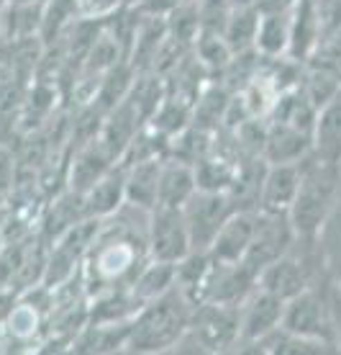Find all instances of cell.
<instances>
[{"instance_id":"5b68a950","label":"cell","mask_w":341,"mask_h":355,"mask_svg":"<svg viewBox=\"0 0 341 355\" xmlns=\"http://www.w3.org/2000/svg\"><path fill=\"white\" fill-rule=\"evenodd\" d=\"M282 329H288L297 338L313 340V343H324L333 345V322H331V306H329V286L318 288L311 286L297 296L288 299L282 306Z\"/></svg>"},{"instance_id":"cb8c5ba5","label":"cell","mask_w":341,"mask_h":355,"mask_svg":"<svg viewBox=\"0 0 341 355\" xmlns=\"http://www.w3.org/2000/svg\"><path fill=\"white\" fill-rule=\"evenodd\" d=\"M77 16V0H44V8H42V34L39 36L49 44L52 39L64 34V28H70Z\"/></svg>"},{"instance_id":"2e32d148","label":"cell","mask_w":341,"mask_h":355,"mask_svg":"<svg viewBox=\"0 0 341 355\" xmlns=\"http://www.w3.org/2000/svg\"><path fill=\"white\" fill-rule=\"evenodd\" d=\"M162 160L165 157L123 162V168H126V204L141 209V211H151L157 206Z\"/></svg>"},{"instance_id":"6da1fadb","label":"cell","mask_w":341,"mask_h":355,"mask_svg":"<svg viewBox=\"0 0 341 355\" xmlns=\"http://www.w3.org/2000/svg\"><path fill=\"white\" fill-rule=\"evenodd\" d=\"M147 260V222L141 227L129 224L126 206H121L113 216L100 219L95 240L80 266L85 296L93 299L113 288H126Z\"/></svg>"},{"instance_id":"8fae6325","label":"cell","mask_w":341,"mask_h":355,"mask_svg":"<svg viewBox=\"0 0 341 355\" xmlns=\"http://www.w3.org/2000/svg\"><path fill=\"white\" fill-rule=\"evenodd\" d=\"M300 186V162H267L259 178L257 211L288 214Z\"/></svg>"},{"instance_id":"ffe728a7","label":"cell","mask_w":341,"mask_h":355,"mask_svg":"<svg viewBox=\"0 0 341 355\" xmlns=\"http://www.w3.org/2000/svg\"><path fill=\"white\" fill-rule=\"evenodd\" d=\"M169 288H175V263H165V260L151 258L139 268V273L133 275V281L129 284V291L133 293V299L141 306L159 299Z\"/></svg>"},{"instance_id":"ac0fdd59","label":"cell","mask_w":341,"mask_h":355,"mask_svg":"<svg viewBox=\"0 0 341 355\" xmlns=\"http://www.w3.org/2000/svg\"><path fill=\"white\" fill-rule=\"evenodd\" d=\"M290 44V8L259 10V24L254 36V49L270 60L288 57Z\"/></svg>"},{"instance_id":"3957f363","label":"cell","mask_w":341,"mask_h":355,"mask_svg":"<svg viewBox=\"0 0 341 355\" xmlns=\"http://www.w3.org/2000/svg\"><path fill=\"white\" fill-rule=\"evenodd\" d=\"M193 304L185 299L180 288H169L159 299L144 304L131 317L129 340L123 353H167L175 350L190 324Z\"/></svg>"},{"instance_id":"8992f818","label":"cell","mask_w":341,"mask_h":355,"mask_svg":"<svg viewBox=\"0 0 341 355\" xmlns=\"http://www.w3.org/2000/svg\"><path fill=\"white\" fill-rule=\"evenodd\" d=\"M237 211V204L231 193L226 191H195L183 206L185 224H187V234H190V245L195 252L210 248L213 237L219 234L231 214Z\"/></svg>"},{"instance_id":"83f0119b","label":"cell","mask_w":341,"mask_h":355,"mask_svg":"<svg viewBox=\"0 0 341 355\" xmlns=\"http://www.w3.org/2000/svg\"><path fill=\"white\" fill-rule=\"evenodd\" d=\"M228 3H231V8H257V3H259V0H228Z\"/></svg>"},{"instance_id":"5bb4252c","label":"cell","mask_w":341,"mask_h":355,"mask_svg":"<svg viewBox=\"0 0 341 355\" xmlns=\"http://www.w3.org/2000/svg\"><path fill=\"white\" fill-rule=\"evenodd\" d=\"M85 214L93 219H108L126 204V168L116 162L82 193Z\"/></svg>"},{"instance_id":"7c38bea8","label":"cell","mask_w":341,"mask_h":355,"mask_svg":"<svg viewBox=\"0 0 341 355\" xmlns=\"http://www.w3.org/2000/svg\"><path fill=\"white\" fill-rule=\"evenodd\" d=\"M254 219H257V209H237L223 222L205 252L219 263H244L254 234Z\"/></svg>"},{"instance_id":"9c48e42d","label":"cell","mask_w":341,"mask_h":355,"mask_svg":"<svg viewBox=\"0 0 341 355\" xmlns=\"http://www.w3.org/2000/svg\"><path fill=\"white\" fill-rule=\"evenodd\" d=\"M313 263L308 252H295V245L280 255L277 260H272L270 266H264L257 273V286L262 291L277 296L282 302H288L300 291L311 288L313 284Z\"/></svg>"},{"instance_id":"d6986e66","label":"cell","mask_w":341,"mask_h":355,"mask_svg":"<svg viewBox=\"0 0 341 355\" xmlns=\"http://www.w3.org/2000/svg\"><path fill=\"white\" fill-rule=\"evenodd\" d=\"M262 152L267 162H300L311 155V137L288 124L272 121V126L264 134Z\"/></svg>"},{"instance_id":"44dd1931","label":"cell","mask_w":341,"mask_h":355,"mask_svg":"<svg viewBox=\"0 0 341 355\" xmlns=\"http://www.w3.org/2000/svg\"><path fill=\"white\" fill-rule=\"evenodd\" d=\"M116 165V160L108 155V152L98 144V139L93 137V142L88 147H82L77 152V157L72 160V170H70V191L75 193H85L98 178L103 175L105 170H111Z\"/></svg>"},{"instance_id":"484cf974","label":"cell","mask_w":341,"mask_h":355,"mask_svg":"<svg viewBox=\"0 0 341 355\" xmlns=\"http://www.w3.org/2000/svg\"><path fill=\"white\" fill-rule=\"evenodd\" d=\"M329 306H331L333 322V345H336V353H341V291L333 284H329Z\"/></svg>"},{"instance_id":"4316f807","label":"cell","mask_w":341,"mask_h":355,"mask_svg":"<svg viewBox=\"0 0 341 355\" xmlns=\"http://www.w3.org/2000/svg\"><path fill=\"white\" fill-rule=\"evenodd\" d=\"M10 186H13V165H10L8 155L0 152V209L8 201Z\"/></svg>"},{"instance_id":"7a4b0ae2","label":"cell","mask_w":341,"mask_h":355,"mask_svg":"<svg viewBox=\"0 0 341 355\" xmlns=\"http://www.w3.org/2000/svg\"><path fill=\"white\" fill-rule=\"evenodd\" d=\"M341 201V165L308 155L300 160V186L288 219L297 242L321 245L326 227Z\"/></svg>"},{"instance_id":"52a82bcc","label":"cell","mask_w":341,"mask_h":355,"mask_svg":"<svg viewBox=\"0 0 341 355\" xmlns=\"http://www.w3.org/2000/svg\"><path fill=\"white\" fill-rule=\"evenodd\" d=\"M147 252L151 260L180 263L193 252L185 214L177 206H154L147 216Z\"/></svg>"},{"instance_id":"277c9868","label":"cell","mask_w":341,"mask_h":355,"mask_svg":"<svg viewBox=\"0 0 341 355\" xmlns=\"http://www.w3.org/2000/svg\"><path fill=\"white\" fill-rule=\"evenodd\" d=\"M239 345V306L226 304H198L193 306L190 324L175 350L190 353H226Z\"/></svg>"},{"instance_id":"ba28073f","label":"cell","mask_w":341,"mask_h":355,"mask_svg":"<svg viewBox=\"0 0 341 355\" xmlns=\"http://www.w3.org/2000/svg\"><path fill=\"white\" fill-rule=\"evenodd\" d=\"M295 242L297 237L295 232H293L288 214L257 211L254 234H252V242H249V250H246L244 255V266L257 275L264 266H270L272 260L285 255Z\"/></svg>"},{"instance_id":"4dcf8cb0","label":"cell","mask_w":341,"mask_h":355,"mask_svg":"<svg viewBox=\"0 0 341 355\" xmlns=\"http://www.w3.org/2000/svg\"><path fill=\"white\" fill-rule=\"evenodd\" d=\"M333 286H336V288L341 291V270H339V278H336V284H333Z\"/></svg>"},{"instance_id":"30bf717a","label":"cell","mask_w":341,"mask_h":355,"mask_svg":"<svg viewBox=\"0 0 341 355\" xmlns=\"http://www.w3.org/2000/svg\"><path fill=\"white\" fill-rule=\"evenodd\" d=\"M282 306H285L282 299L262 291L257 286L244 302L239 304V345H244L246 350L257 340L270 335L272 329L280 327Z\"/></svg>"},{"instance_id":"4fadbf2b","label":"cell","mask_w":341,"mask_h":355,"mask_svg":"<svg viewBox=\"0 0 341 355\" xmlns=\"http://www.w3.org/2000/svg\"><path fill=\"white\" fill-rule=\"evenodd\" d=\"M318 44H321V21H318L315 0H295L290 6L288 57H293L297 62L313 60Z\"/></svg>"},{"instance_id":"f1b7e54d","label":"cell","mask_w":341,"mask_h":355,"mask_svg":"<svg viewBox=\"0 0 341 355\" xmlns=\"http://www.w3.org/2000/svg\"><path fill=\"white\" fill-rule=\"evenodd\" d=\"M3 3H13V6H31V3H44V0H3Z\"/></svg>"},{"instance_id":"7402d4cb","label":"cell","mask_w":341,"mask_h":355,"mask_svg":"<svg viewBox=\"0 0 341 355\" xmlns=\"http://www.w3.org/2000/svg\"><path fill=\"white\" fill-rule=\"evenodd\" d=\"M193 168L195 183L201 191H226L228 193L239 175L237 165H231L226 157H213V155H203Z\"/></svg>"},{"instance_id":"9a60e30c","label":"cell","mask_w":341,"mask_h":355,"mask_svg":"<svg viewBox=\"0 0 341 355\" xmlns=\"http://www.w3.org/2000/svg\"><path fill=\"white\" fill-rule=\"evenodd\" d=\"M311 155L318 160L341 165V90L329 98L315 114Z\"/></svg>"},{"instance_id":"f546056e","label":"cell","mask_w":341,"mask_h":355,"mask_svg":"<svg viewBox=\"0 0 341 355\" xmlns=\"http://www.w3.org/2000/svg\"><path fill=\"white\" fill-rule=\"evenodd\" d=\"M6 248V234H3V227H0V250Z\"/></svg>"},{"instance_id":"603a6c76","label":"cell","mask_w":341,"mask_h":355,"mask_svg":"<svg viewBox=\"0 0 341 355\" xmlns=\"http://www.w3.org/2000/svg\"><path fill=\"white\" fill-rule=\"evenodd\" d=\"M257 24H259V8H231L226 24L221 28L223 39L228 42L231 52L239 54L254 46V36H257Z\"/></svg>"},{"instance_id":"e0dca14e","label":"cell","mask_w":341,"mask_h":355,"mask_svg":"<svg viewBox=\"0 0 341 355\" xmlns=\"http://www.w3.org/2000/svg\"><path fill=\"white\" fill-rule=\"evenodd\" d=\"M198 191L195 183V168L190 162H183L177 157H165L159 170V191L157 206H177L183 209L185 201Z\"/></svg>"},{"instance_id":"d4e9b609","label":"cell","mask_w":341,"mask_h":355,"mask_svg":"<svg viewBox=\"0 0 341 355\" xmlns=\"http://www.w3.org/2000/svg\"><path fill=\"white\" fill-rule=\"evenodd\" d=\"M126 6H131V0H77L80 16L85 18H111Z\"/></svg>"}]
</instances>
